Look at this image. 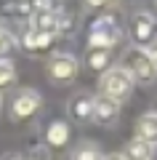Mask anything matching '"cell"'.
Wrapping results in <instances>:
<instances>
[{
	"mask_svg": "<svg viewBox=\"0 0 157 160\" xmlns=\"http://www.w3.org/2000/svg\"><path fill=\"white\" fill-rule=\"evenodd\" d=\"M130 88H133V78L128 75V69L125 67H112L104 72V78H101V96H109L115 99V102L120 104V99H125L130 93Z\"/></svg>",
	"mask_w": 157,
	"mask_h": 160,
	"instance_id": "1",
	"label": "cell"
},
{
	"mask_svg": "<svg viewBox=\"0 0 157 160\" xmlns=\"http://www.w3.org/2000/svg\"><path fill=\"white\" fill-rule=\"evenodd\" d=\"M125 64H128L125 67L128 75L133 80H139V83H144V86H149V83L157 80V64L146 56L144 48H130L128 56H125Z\"/></svg>",
	"mask_w": 157,
	"mask_h": 160,
	"instance_id": "2",
	"label": "cell"
},
{
	"mask_svg": "<svg viewBox=\"0 0 157 160\" xmlns=\"http://www.w3.org/2000/svg\"><path fill=\"white\" fill-rule=\"evenodd\" d=\"M117 40H120V27L112 16H101L93 22V27H91V48H107L109 51V46H115Z\"/></svg>",
	"mask_w": 157,
	"mask_h": 160,
	"instance_id": "3",
	"label": "cell"
},
{
	"mask_svg": "<svg viewBox=\"0 0 157 160\" xmlns=\"http://www.w3.org/2000/svg\"><path fill=\"white\" fill-rule=\"evenodd\" d=\"M40 93L37 91H32V88H19L16 93H13V99H11V115H13V120H27V118H32L35 112L40 109Z\"/></svg>",
	"mask_w": 157,
	"mask_h": 160,
	"instance_id": "4",
	"label": "cell"
},
{
	"mask_svg": "<svg viewBox=\"0 0 157 160\" xmlns=\"http://www.w3.org/2000/svg\"><path fill=\"white\" fill-rule=\"evenodd\" d=\"M130 38H133L141 48H146L152 40H157V22H155V16L146 13V11H139L133 16V22H130Z\"/></svg>",
	"mask_w": 157,
	"mask_h": 160,
	"instance_id": "5",
	"label": "cell"
},
{
	"mask_svg": "<svg viewBox=\"0 0 157 160\" xmlns=\"http://www.w3.org/2000/svg\"><path fill=\"white\" fill-rule=\"evenodd\" d=\"M48 75L56 83H69V80H75V75H77V59L72 56V53H56V56L51 59L48 64Z\"/></svg>",
	"mask_w": 157,
	"mask_h": 160,
	"instance_id": "6",
	"label": "cell"
},
{
	"mask_svg": "<svg viewBox=\"0 0 157 160\" xmlns=\"http://www.w3.org/2000/svg\"><path fill=\"white\" fill-rule=\"evenodd\" d=\"M32 32L45 35V38L53 40V35L59 32V13L53 8H40V11H32Z\"/></svg>",
	"mask_w": 157,
	"mask_h": 160,
	"instance_id": "7",
	"label": "cell"
},
{
	"mask_svg": "<svg viewBox=\"0 0 157 160\" xmlns=\"http://www.w3.org/2000/svg\"><path fill=\"white\" fill-rule=\"evenodd\" d=\"M120 115V104L109 96H99L93 102V120L96 123H115Z\"/></svg>",
	"mask_w": 157,
	"mask_h": 160,
	"instance_id": "8",
	"label": "cell"
},
{
	"mask_svg": "<svg viewBox=\"0 0 157 160\" xmlns=\"http://www.w3.org/2000/svg\"><path fill=\"white\" fill-rule=\"evenodd\" d=\"M93 102L96 99H91V96H75L72 102H69V115H72L77 123H91L93 120Z\"/></svg>",
	"mask_w": 157,
	"mask_h": 160,
	"instance_id": "9",
	"label": "cell"
},
{
	"mask_svg": "<svg viewBox=\"0 0 157 160\" xmlns=\"http://www.w3.org/2000/svg\"><path fill=\"white\" fill-rule=\"evenodd\" d=\"M139 139L144 144H157V112H146L139 120Z\"/></svg>",
	"mask_w": 157,
	"mask_h": 160,
	"instance_id": "10",
	"label": "cell"
},
{
	"mask_svg": "<svg viewBox=\"0 0 157 160\" xmlns=\"http://www.w3.org/2000/svg\"><path fill=\"white\" fill-rule=\"evenodd\" d=\"M45 136H48V144H53V147H61V144L69 139V128H67V123H64V120H53V123L48 126V133H45Z\"/></svg>",
	"mask_w": 157,
	"mask_h": 160,
	"instance_id": "11",
	"label": "cell"
},
{
	"mask_svg": "<svg viewBox=\"0 0 157 160\" xmlns=\"http://www.w3.org/2000/svg\"><path fill=\"white\" fill-rule=\"evenodd\" d=\"M152 158V147L144 144L141 139H133L128 144V152H125V160H149Z\"/></svg>",
	"mask_w": 157,
	"mask_h": 160,
	"instance_id": "12",
	"label": "cell"
},
{
	"mask_svg": "<svg viewBox=\"0 0 157 160\" xmlns=\"http://www.w3.org/2000/svg\"><path fill=\"white\" fill-rule=\"evenodd\" d=\"M48 46H51V38H45V35H37L32 29L24 35V48H29V51H40V48H48Z\"/></svg>",
	"mask_w": 157,
	"mask_h": 160,
	"instance_id": "13",
	"label": "cell"
},
{
	"mask_svg": "<svg viewBox=\"0 0 157 160\" xmlns=\"http://www.w3.org/2000/svg\"><path fill=\"white\" fill-rule=\"evenodd\" d=\"M88 64H91L93 69H104V67L109 64V51H107V48H91Z\"/></svg>",
	"mask_w": 157,
	"mask_h": 160,
	"instance_id": "14",
	"label": "cell"
},
{
	"mask_svg": "<svg viewBox=\"0 0 157 160\" xmlns=\"http://www.w3.org/2000/svg\"><path fill=\"white\" fill-rule=\"evenodd\" d=\"M75 160H104V155H101L93 144H83V147L75 152Z\"/></svg>",
	"mask_w": 157,
	"mask_h": 160,
	"instance_id": "15",
	"label": "cell"
},
{
	"mask_svg": "<svg viewBox=\"0 0 157 160\" xmlns=\"http://www.w3.org/2000/svg\"><path fill=\"white\" fill-rule=\"evenodd\" d=\"M13 83V64L6 62V59H0V88H6Z\"/></svg>",
	"mask_w": 157,
	"mask_h": 160,
	"instance_id": "16",
	"label": "cell"
},
{
	"mask_svg": "<svg viewBox=\"0 0 157 160\" xmlns=\"http://www.w3.org/2000/svg\"><path fill=\"white\" fill-rule=\"evenodd\" d=\"M8 48H11V35H8L6 29L0 27V53H6Z\"/></svg>",
	"mask_w": 157,
	"mask_h": 160,
	"instance_id": "17",
	"label": "cell"
},
{
	"mask_svg": "<svg viewBox=\"0 0 157 160\" xmlns=\"http://www.w3.org/2000/svg\"><path fill=\"white\" fill-rule=\"evenodd\" d=\"M144 51H146V56H149V59H152V62H155V64H157V40H152V43H149V46H146V48H144Z\"/></svg>",
	"mask_w": 157,
	"mask_h": 160,
	"instance_id": "18",
	"label": "cell"
},
{
	"mask_svg": "<svg viewBox=\"0 0 157 160\" xmlns=\"http://www.w3.org/2000/svg\"><path fill=\"white\" fill-rule=\"evenodd\" d=\"M104 160H125V155H107Z\"/></svg>",
	"mask_w": 157,
	"mask_h": 160,
	"instance_id": "19",
	"label": "cell"
},
{
	"mask_svg": "<svg viewBox=\"0 0 157 160\" xmlns=\"http://www.w3.org/2000/svg\"><path fill=\"white\" fill-rule=\"evenodd\" d=\"M104 3H109V0H88V6H104Z\"/></svg>",
	"mask_w": 157,
	"mask_h": 160,
	"instance_id": "20",
	"label": "cell"
},
{
	"mask_svg": "<svg viewBox=\"0 0 157 160\" xmlns=\"http://www.w3.org/2000/svg\"><path fill=\"white\" fill-rule=\"evenodd\" d=\"M3 160H22V158H19V155H13V152H11V155H6V158H3Z\"/></svg>",
	"mask_w": 157,
	"mask_h": 160,
	"instance_id": "21",
	"label": "cell"
},
{
	"mask_svg": "<svg viewBox=\"0 0 157 160\" xmlns=\"http://www.w3.org/2000/svg\"><path fill=\"white\" fill-rule=\"evenodd\" d=\"M0 107H3V99H0Z\"/></svg>",
	"mask_w": 157,
	"mask_h": 160,
	"instance_id": "22",
	"label": "cell"
},
{
	"mask_svg": "<svg viewBox=\"0 0 157 160\" xmlns=\"http://www.w3.org/2000/svg\"><path fill=\"white\" fill-rule=\"evenodd\" d=\"M48 3H53V0H48Z\"/></svg>",
	"mask_w": 157,
	"mask_h": 160,
	"instance_id": "23",
	"label": "cell"
}]
</instances>
